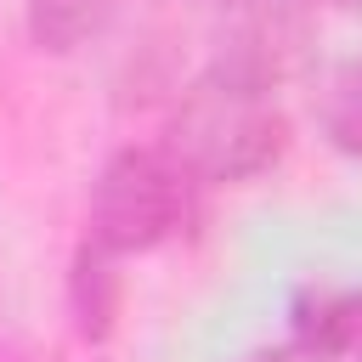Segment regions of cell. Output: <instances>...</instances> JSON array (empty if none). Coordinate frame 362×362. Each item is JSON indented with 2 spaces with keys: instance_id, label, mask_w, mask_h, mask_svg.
<instances>
[{
  "instance_id": "6da1fadb",
  "label": "cell",
  "mask_w": 362,
  "mask_h": 362,
  "mask_svg": "<svg viewBox=\"0 0 362 362\" xmlns=\"http://www.w3.org/2000/svg\"><path fill=\"white\" fill-rule=\"evenodd\" d=\"M164 147L204 181V187H221V181H249L260 170H272L288 147V119L283 107L272 102V90H255V85H238L226 74H198L170 124H164Z\"/></svg>"
},
{
  "instance_id": "7a4b0ae2",
  "label": "cell",
  "mask_w": 362,
  "mask_h": 362,
  "mask_svg": "<svg viewBox=\"0 0 362 362\" xmlns=\"http://www.w3.org/2000/svg\"><path fill=\"white\" fill-rule=\"evenodd\" d=\"M198 192H204V181L164 141L158 147H119L90 187L85 238L113 255H147L192 226Z\"/></svg>"
},
{
  "instance_id": "3957f363",
  "label": "cell",
  "mask_w": 362,
  "mask_h": 362,
  "mask_svg": "<svg viewBox=\"0 0 362 362\" xmlns=\"http://www.w3.org/2000/svg\"><path fill=\"white\" fill-rule=\"evenodd\" d=\"M311 51H317L311 0H215L209 74L277 90L311 62Z\"/></svg>"
},
{
  "instance_id": "277c9868",
  "label": "cell",
  "mask_w": 362,
  "mask_h": 362,
  "mask_svg": "<svg viewBox=\"0 0 362 362\" xmlns=\"http://www.w3.org/2000/svg\"><path fill=\"white\" fill-rule=\"evenodd\" d=\"M113 249L102 243H79L74 249V266H68V311H74V328L79 339H107L113 334V317H119V272H113Z\"/></svg>"
},
{
  "instance_id": "5b68a950",
  "label": "cell",
  "mask_w": 362,
  "mask_h": 362,
  "mask_svg": "<svg viewBox=\"0 0 362 362\" xmlns=\"http://www.w3.org/2000/svg\"><path fill=\"white\" fill-rule=\"evenodd\" d=\"M311 113H317V130L328 136V147L362 158V57L351 62H334L311 96Z\"/></svg>"
},
{
  "instance_id": "8992f818",
  "label": "cell",
  "mask_w": 362,
  "mask_h": 362,
  "mask_svg": "<svg viewBox=\"0 0 362 362\" xmlns=\"http://www.w3.org/2000/svg\"><path fill=\"white\" fill-rule=\"evenodd\" d=\"M113 0H28V34L40 51H79L90 34H102Z\"/></svg>"
},
{
  "instance_id": "52a82bcc",
  "label": "cell",
  "mask_w": 362,
  "mask_h": 362,
  "mask_svg": "<svg viewBox=\"0 0 362 362\" xmlns=\"http://www.w3.org/2000/svg\"><path fill=\"white\" fill-rule=\"evenodd\" d=\"M300 334L317 339L334 362H362V294H334L311 317H300Z\"/></svg>"
},
{
  "instance_id": "ba28073f",
  "label": "cell",
  "mask_w": 362,
  "mask_h": 362,
  "mask_svg": "<svg viewBox=\"0 0 362 362\" xmlns=\"http://www.w3.org/2000/svg\"><path fill=\"white\" fill-rule=\"evenodd\" d=\"M249 362H334L317 339H305V334H294L288 345H272V351H260V356H249Z\"/></svg>"
},
{
  "instance_id": "9c48e42d",
  "label": "cell",
  "mask_w": 362,
  "mask_h": 362,
  "mask_svg": "<svg viewBox=\"0 0 362 362\" xmlns=\"http://www.w3.org/2000/svg\"><path fill=\"white\" fill-rule=\"evenodd\" d=\"M334 6H362V0H334Z\"/></svg>"
},
{
  "instance_id": "30bf717a",
  "label": "cell",
  "mask_w": 362,
  "mask_h": 362,
  "mask_svg": "<svg viewBox=\"0 0 362 362\" xmlns=\"http://www.w3.org/2000/svg\"><path fill=\"white\" fill-rule=\"evenodd\" d=\"M0 362H17V356H11V351H0Z\"/></svg>"
}]
</instances>
